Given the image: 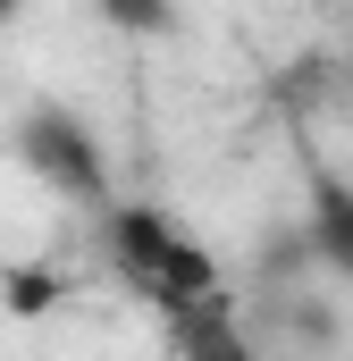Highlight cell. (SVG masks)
Instances as JSON below:
<instances>
[{
    "instance_id": "obj_1",
    "label": "cell",
    "mask_w": 353,
    "mask_h": 361,
    "mask_svg": "<svg viewBox=\"0 0 353 361\" xmlns=\"http://www.w3.org/2000/svg\"><path fill=\"white\" fill-rule=\"evenodd\" d=\"M118 252H126V277L143 294H160V311H185V302H210L219 294V269L193 235H176L169 219L152 210H118Z\"/></svg>"
},
{
    "instance_id": "obj_4",
    "label": "cell",
    "mask_w": 353,
    "mask_h": 361,
    "mask_svg": "<svg viewBox=\"0 0 353 361\" xmlns=\"http://www.w3.org/2000/svg\"><path fill=\"white\" fill-rule=\"evenodd\" d=\"M328 252H345V261H353V202H345V193L328 202Z\"/></svg>"
},
{
    "instance_id": "obj_3",
    "label": "cell",
    "mask_w": 353,
    "mask_h": 361,
    "mask_svg": "<svg viewBox=\"0 0 353 361\" xmlns=\"http://www.w3.org/2000/svg\"><path fill=\"white\" fill-rule=\"evenodd\" d=\"M59 302V277H34V269H8V311H51Z\"/></svg>"
},
{
    "instance_id": "obj_2",
    "label": "cell",
    "mask_w": 353,
    "mask_h": 361,
    "mask_svg": "<svg viewBox=\"0 0 353 361\" xmlns=\"http://www.w3.org/2000/svg\"><path fill=\"white\" fill-rule=\"evenodd\" d=\"M169 345H176V361H253V345L227 328V302H219V294L169 311Z\"/></svg>"
}]
</instances>
